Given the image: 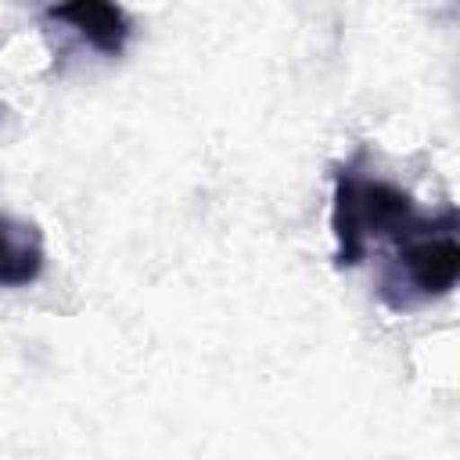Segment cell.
I'll use <instances>...</instances> for the list:
<instances>
[{
	"label": "cell",
	"mask_w": 460,
	"mask_h": 460,
	"mask_svg": "<svg viewBox=\"0 0 460 460\" xmlns=\"http://www.w3.org/2000/svg\"><path fill=\"white\" fill-rule=\"evenodd\" d=\"M424 219L413 194L399 183L377 176L363 165V151L331 172V234H334V266L352 270L385 252L406 230Z\"/></svg>",
	"instance_id": "obj_1"
},
{
	"label": "cell",
	"mask_w": 460,
	"mask_h": 460,
	"mask_svg": "<svg viewBox=\"0 0 460 460\" xmlns=\"http://www.w3.org/2000/svg\"><path fill=\"white\" fill-rule=\"evenodd\" d=\"M460 277V244H456V208L424 212V219L377 252L374 288L392 313H413L446 298Z\"/></svg>",
	"instance_id": "obj_2"
},
{
	"label": "cell",
	"mask_w": 460,
	"mask_h": 460,
	"mask_svg": "<svg viewBox=\"0 0 460 460\" xmlns=\"http://www.w3.org/2000/svg\"><path fill=\"white\" fill-rule=\"evenodd\" d=\"M43 18L61 25L65 32H72L79 43H86L90 50H97L104 58H119L129 43V32H133L129 11L119 4H104V0H79V4L47 7Z\"/></svg>",
	"instance_id": "obj_3"
},
{
	"label": "cell",
	"mask_w": 460,
	"mask_h": 460,
	"mask_svg": "<svg viewBox=\"0 0 460 460\" xmlns=\"http://www.w3.org/2000/svg\"><path fill=\"white\" fill-rule=\"evenodd\" d=\"M47 262L43 230L29 219L0 212V288H25L40 280Z\"/></svg>",
	"instance_id": "obj_4"
},
{
	"label": "cell",
	"mask_w": 460,
	"mask_h": 460,
	"mask_svg": "<svg viewBox=\"0 0 460 460\" xmlns=\"http://www.w3.org/2000/svg\"><path fill=\"white\" fill-rule=\"evenodd\" d=\"M0 111H4V108H0Z\"/></svg>",
	"instance_id": "obj_5"
}]
</instances>
